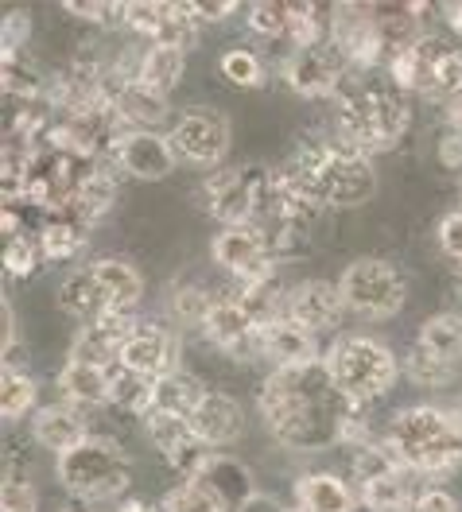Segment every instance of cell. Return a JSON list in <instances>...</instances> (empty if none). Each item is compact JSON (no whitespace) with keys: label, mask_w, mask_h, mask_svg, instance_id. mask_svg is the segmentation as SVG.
<instances>
[{"label":"cell","mask_w":462,"mask_h":512,"mask_svg":"<svg viewBox=\"0 0 462 512\" xmlns=\"http://www.w3.org/2000/svg\"><path fill=\"white\" fill-rule=\"evenodd\" d=\"M435 156H439V163H443L447 171H462V132L459 128H447V132L439 136Z\"/></svg>","instance_id":"cell-48"},{"label":"cell","mask_w":462,"mask_h":512,"mask_svg":"<svg viewBox=\"0 0 462 512\" xmlns=\"http://www.w3.org/2000/svg\"><path fill=\"white\" fill-rule=\"evenodd\" d=\"M439 249L462 264V206L451 210V214H443V222H439Z\"/></svg>","instance_id":"cell-46"},{"label":"cell","mask_w":462,"mask_h":512,"mask_svg":"<svg viewBox=\"0 0 462 512\" xmlns=\"http://www.w3.org/2000/svg\"><path fill=\"white\" fill-rule=\"evenodd\" d=\"M59 303H63L66 315H74V319L82 322V326H90V322H98V319H105V315H113V307H109V295H105V288H101L98 276L90 272V264L66 276L63 288H59Z\"/></svg>","instance_id":"cell-26"},{"label":"cell","mask_w":462,"mask_h":512,"mask_svg":"<svg viewBox=\"0 0 462 512\" xmlns=\"http://www.w3.org/2000/svg\"><path fill=\"white\" fill-rule=\"evenodd\" d=\"M424 43H428V55H431V74H435V94L447 97L462 90V51L459 47H451V43H443V39H435V35H424Z\"/></svg>","instance_id":"cell-38"},{"label":"cell","mask_w":462,"mask_h":512,"mask_svg":"<svg viewBox=\"0 0 462 512\" xmlns=\"http://www.w3.org/2000/svg\"><path fill=\"white\" fill-rule=\"evenodd\" d=\"M43 264H47V256L39 249V233H20V237L4 241V272H8V280H32Z\"/></svg>","instance_id":"cell-37"},{"label":"cell","mask_w":462,"mask_h":512,"mask_svg":"<svg viewBox=\"0 0 462 512\" xmlns=\"http://www.w3.org/2000/svg\"><path fill=\"white\" fill-rule=\"evenodd\" d=\"M412 512H459V501H455V497H451L443 485L428 481V485L420 489V497H416Z\"/></svg>","instance_id":"cell-47"},{"label":"cell","mask_w":462,"mask_h":512,"mask_svg":"<svg viewBox=\"0 0 462 512\" xmlns=\"http://www.w3.org/2000/svg\"><path fill=\"white\" fill-rule=\"evenodd\" d=\"M121 365L132 369V373H144V377L160 381V377L179 369V346H175V338L160 322L136 319L129 342H125V353H121Z\"/></svg>","instance_id":"cell-17"},{"label":"cell","mask_w":462,"mask_h":512,"mask_svg":"<svg viewBox=\"0 0 462 512\" xmlns=\"http://www.w3.org/2000/svg\"><path fill=\"white\" fill-rule=\"evenodd\" d=\"M268 179H272V167H261V163L218 167V171L202 183V202H206L210 218L222 222V229L253 225L257 214H261L264 194H268Z\"/></svg>","instance_id":"cell-7"},{"label":"cell","mask_w":462,"mask_h":512,"mask_svg":"<svg viewBox=\"0 0 462 512\" xmlns=\"http://www.w3.org/2000/svg\"><path fill=\"white\" fill-rule=\"evenodd\" d=\"M175 163L179 156L164 132H121L117 140V167L132 179H167Z\"/></svg>","instance_id":"cell-18"},{"label":"cell","mask_w":462,"mask_h":512,"mask_svg":"<svg viewBox=\"0 0 462 512\" xmlns=\"http://www.w3.org/2000/svg\"><path fill=\"white\" fill-rule=\"evenodd\" d=\"M32 35V12L28 8H12L0 24V55H20L24 39Z\"/></svg>","instance_id":"cell-45"},{"label":"cell","mask_w":462,"mask_h":512,"mask_svg":"<svg viewBox=\"0 0 462 512\" xmlns=\"http://www.w3.org/2000/svg\"><path fill=\"white\" fill-rule=\"evenodd\" d=\"M264 357L272 361V369H296V365H311L319 361L315 350V334L303 330L296 322L280 319L264 330Z\"/></svg>","instance_id":"cell-25"},{"label":"cell","mask_w":462,"mask_h":512,"mask_svg":"<svg viewBox=\"0 0 462 512\" xmlns=\"http://www.w3.org/2000/svg\"><path fill=\"white\" fill-rule=\"evenodd\" d=\"M218 66H222V74L230 78L233 86H241V90H257L268 78V66H264V59L253 47H230Z\"/></svg>","instance_id":"cell-39"},{"label":"cell","mask_w":462,"mask_h":512,"mask_svg":"<svg viewBox=\"0 0 462 512\" xmlns=\"http://www.w3.org/2000/svg\"><path fill=\"white\" fill-rule=\"evenodd\" d=\"M330 32H334V12L327 4H288V39L296 43V51L330 47Z\"/></svg>","instance_id":"cell-31"},{"label":"cell","mask_w":462,"mask_h":512,"mask_svg":"<svg viewBox=\"0 0 462 512\" xmlns=\"http://www.w3.org/2000/svg\"><path fill=\"white\" fill-rule=\"evenodd\" d=\"M63 512H90V509H86V501H74V505H66Z\"/></svg>","instance_id":"cell-54"},{"label":"cell","mask_w":462,"mask_h":512,"mask_svg":"<svg viewBox=\"0 0 462 512\" xmlns=\"http://www.w3.org/2000/svg\"><path fill=\"white\" fill-rule=\"evenodd\" d=\"M160 512H218V505L198 489L195 481H179L175 489H167Z\"/></svg>","instance_id":"cell-44"},{"label":"cell","mask_w":462,"mask_h":512,"mask_svg":"<svg viewBox=\"0 0 462 512\" xmlns=\"http://www.w3.org/2000/svg\"><path fill=\"white\" fill-rule=\"evenodd\" d=\"M167 140L179 163L222 167V160L230 156V121L226 113H214V109H187L171 121Z\"/></svg>","instance_id":"cell-10"},{"label":"cell","mask_w":462,"mask_h":512,"mask_svg":"<svg viewBox=\"0 0 462 512\" xmlns=\"http://www.w3.org/2000/svg\"><path fill=\"white\" fill-rule=\"evenodd\" d=\"M210 256L218 268L230 272L233 284H272L276 280V253L257 225L218 229L210 241Z\"/></svg>","instance_id":"cell-9"},{"label":"cell","mask_w":462,"mask_h":512,"mask_svg":"<svg viewBox=\"0 0 462 512\" xmlns=\"http://www.w3.org/2000/svg\"><path fill=\"white\" fill-rule=\"evenodd\" d=\"M424 485L428 481L420 474H412V470H393L385 478L358 485V501H362L365 512H412Z\"/></svg>","instance_id":"cell-22"},{"label":"cell","mask_w":462,"mask_h":512,"mask_svg":"<svg viewBox=\"0 0 462 512\" xmlns=\"http://www.w3.org/2000/svg\"><path fill=\"white\" fill-rule=\"evenodd\" d=\"M439 16H443V24H447L451 32L462 35V4H443V12H439Z\"/></svg>","instance_id":"cell-52"},{"label":"cell","mask_w":462,"mask_h":512,"mask_svg":"<svg viewBox=\"0 0 462 512\" xmlns=\"http://www.w3.org/2000/svg\"><path fill=\"white\" fill-rule=\"evenodd\" d=\"M334 125H338V140L373 156V152H385L404 140V132L412 128V105L396 86L346 78V86L338 90Z\"/></svg>","instance_id":"cell-4"},{"label":"cell","mask_w":462,"mask_h":512,"mask_svg":"<svg viewBox=\"0 0 462 512\" xmlns=\"http://www.w3.org/2000/svg\"><path fill=\"white\" fill-rule=\"evenodd\" d=\"M35 233H39V249H43L47 260H74L86 249V241H90V225L70 218V214L47 218Z\"/></svg>","instance_id":"cell-30"},{"label":"cell","mask_w":462,"mask_h":512,"mask_svg":"<svg viewBox=\"0 0 462 512\" xmlns=\"http://www.w3.org/2000/svg\"><path fill=\"white\" fill-rule=\"evenodd\" d=\"M264 427L288 450H327L342 443L350 400L327 373L323 357L296 369H272L257 396Z\"/></svg>","instance_id":"cell-1"},{"label":"cell","mask_w":462,"mask_h":512,"mask_svg":"<svg viewBox=\"0 0 462 512\" xmlns=\"http://www.w3.org/2000/svg\"><path fill=\"white\" fill-rule=\"evenodd\" d=\"M90 272L101 280V288L109 295V307L113 315H132L144 299V276L132 268L129 260H117V256H101L90 264Z\"/></svg>","instance_id":"cell-27"},{"label":"cell","mask_w":462,"mask_h":512,"mask_svg":"<svg viewBox=\"0 0 462 512\" xmlns=\"http://www.w3.org/2000/svg\"><path fill=\"white\" fill-rule=\"evenodd\" d=\"M113 202H117V171L90 163L86 175H82L78 187H74V198H70L66 214L86 225H98V218H105V214L113 210Z\"/></svg>","instance_id":"cell-23"},{"label":"cell","mask_w":462,"mask_h":512,"mask_svg":"<svg viewBox=\"0 0 462 512\" xmlns=\"http://www.w3.org/2000/svg\"><path fill=\"white\" fill-rule=\"evenodd\" d=\"M214 303H218V295L206 291L202 284H195V280H179L171 288V315L183 326H198L202 330L206 319H210V311H214Z\"/></svg>","instance_id":"cell-36"},{"label":"cell","mask_w":462,"mask_h":512,"mask_svg":"<svg viewBox=\"0 0 462 512\" xmlns=\"http://www.w3.org/2000/svg\"><path fill=\"white\" fill-rule=\"evenodd\" d=\"M245 512H288V509H284L276 497H268V493H257V501H253V505H249Z\"/></svg>","instance_id":"cell-53"},{"label":"cell","mask_w":462,"mask_h":512,"mask_svg":"<svg viewBox=\"0 0 462 512\" xmlns=\"http://www.w3.org/2000/svg\"><path fill=\"white\" fill-rule=\"evenodd\" d=\"M288 171L307 187V194L319 206H334V210H354L373 198L377 191V167L373 160L358 152L346 140H307L299 144Z\"/></svg>","instance_id":"cell-2"},{"label":"cell","mask_w":462,"mask_h":512,"mask_svg":"<svg viewBox=\"0 0 462 512\" xmlns=\"http://www.w3.org/2000/svg\"><path fill=\"white\" fill-rule=\"evenodd\" d=\"M206 392H210V388H202L191 373L175 369V373H167V377L156 381V412H171V416L191 419Z\"/></svg>","instance_id":"cell-34"},{"label":"cell","mask_w":462,"mask_h":512,"mask_svg":"<svg viewBox=\"0 0 462 512\" xmlns=\"http://www.w3.org/2000/svg\"><path fill=\"white\" fill-rule=\"evenodd\" d=\"M32 435L39 447L55 450V458L59 454H70L74 447H82L86 439H90V419L82 408H74V404H47V408H39L32 419Z\"/></svg>","instance_id":"cell-21"},{"label":"cell","mask_w":462,"mask_h":512,"mask_svg":"<svg viewBox=\"0 0 462 512\" xmlns=\"http://www.w3.org/2000/svg\"><path fill=\"white\" fill-rule=\"evenodd\" d=\"M396 458L404 470L420 474L424 481L451 478L462 470V416L451 408L416 404L396 412L389 423V435Z\"/></svg>","instance_id":"cell-3"},{"label":"cell","mask_w":462,"mask_h":512,"mask_svg":"<svg viewBox=\"0 0 462 512\" xmlns=\"http://www.w3.org/2000/svg\"><path fill=\"white\" fill-rule=\"evenodd\" d=\"M0 512H39V489L20 470H8L0 481Z\"/></svg>","instance_id":"cell-41"},{"label":"cell","mask_w":462,"mask_h":512,"mask_svg":"<svg viewBox=\"0 0 462 512\" xmlns=\"http://www.w3.org/2000/svg\"><path fill=\"white\" fill-rule=\"evenodd\" d=\"M296 505L307 512H358V489H350L334 474H307L296 481Z\"/></svg>","instance_id":"cell-28"},{"label":"cell","mask_w":462,"mask_h":512,"mask_svg":"<svg viewBox=\"0 0 462 512\" xmlns=\"http://www.w3.org/2000/svg\"><path fill=\"white\" fill-rule=\"evenodd\" d=\"M183 66H187V51L179 47H144L140 55V82L156 94H171L183 82Z\"/></svg>","instance_id":"cell-32"},{"label":"cell","mask_w":462,"mask_h":512,"mask_svg":"<svg viewBox=\"0 0 462 512\" xmlns=\"http://www.w3.org/2000/svg\"><path fill=\"white\" fill-rule=\"evenodd\" d=\"M237 8H241L237 0H206V4H195V16H198V24L206 28V24H222V20H230Z\"/></svg>","instance_id":"cell-49"},{"label":"cell","mask_w":462,"mask_h":512,"mask_svg":"<svg viewBox=\"0 0 462 512\" xmlns=\"http://www.w3.org/2000/svg\"><path fill=\"white\" fill-rule=\"evenodd\" d=\"M140 39H148V47H179L191 51L202 35V24L195 16V4H148L136 0L125 4V28Z\"/></svg>","instance_id":"cell-11"},{"label":"cell","mask_w":462,"mask_h":512,"mask_svg":"<svg viewBox=\"0 0 462 512\" xmlns=\"http://www.w3.org/2000/svg\"><path fill=\"white\" fill-rule=\"evenodd\" d=\"M284 78L299 97L319 101V97H338L346 86V63L334 47H307V51H292Z\"/></svg>","instance_id":"cell-15"},{"label":"cell","mask_w":462,"mask_h":512,"mask_svg":"<svg viewBox=\"0 0 462 512\" xmlns=\"http://www.w3.org/2000/svg\"><path fill=\"white\" fill-rule=\"evenodd\" d=\"M264 330L268 326H261L226 291L218 295L210 319L202 326V334L210 338V346L222 350L226 357H233V361H257V357H264Z\"/></svg>","instance_id":"cell-12"},{"label":"cell","mask_w":462,"mask_h":512,"mask_svg":"<svg viewBox=\"0 0 462 512\" xmlns=\"http://www.w3.org/2000/svg\"><path fill=\"white\" fill-rule=\"evenodd\" d=\"M191 481L218 505V512H245L257 501L253 470H249L241 458L226 454V450H214Z\"/></svg>","instance_id":"cell-13"},{"label":"cell","mask_w":462,"mask_h":512,"mask_svg":"<svg viewBox=\"0 0 462 512\" xmlns=\"http://www.w3.org/2000/svg\"><path fill=\"white\" fill-rule=\"evenodd\" d=\"M327 373L334 377V384L342 388V396L350 404H373L381 396H389L400 381V361L396 353L369 338V334H346L338 338L323 357Z\"/></svg>","instance_id":"cell-5"},{"label":"cell","mask_w":462,"mask_h":512,"mask_svg":"<svg viewBox=\"0 0 462 512\" xmlns=\"http://www.w3.org/2000/svg\"><path fill=\"white\" fill-rule=\"evenodd\" d=\"M59 392H63L66 404H74V408H105L109 392H113V369L66 361L63 369H59Z\"/></svg>","instance_id":"cell-24"},{"label":"cell","mask_w":462,"mask_h":512,"mask_svg":"<svg viewBox=\"0 0 462 512\" xmlns=\"http://www.w3.org/2000/svg\"><path fill=\"white\" fill-rule=\"evenodd\" d=\"M63 8L74 20H86L98 28H125V4H113V0H66Z\"/></svg>","instance_id":"cell-42"},{"label":"cell","mask_w":462,"mask_h":512,"mask_svg":"<svg viewBox=\"0 0 462 512\" xmlns=\"http://www.w3.org/2000/svg\"><path fill=\"white\" fill-rule=\"evenodd\" d=\"M144 431L152 439V447L171 462V470H179L183 481H191L202 470V462L214 454L195 435V423L187 416H171V412H152L144 419Z\"/></svg>","instance_id":"cell-14"},{"label":"cell","mask_w":462,"mask_h":512,"mask_svg":"<svg viewBox=\"0 0 462 512\" xmlns=\"http://www.w3.org/2000/svg\"><path fill=\"white\" fill-rule=\"evenodd\" d=\"M0 319H4V357H12V350H16V311H12V299L4 295V303H0Z\"/></svg>","instance_id":"cell-50"},{"label":"cell","mask_w":462,"mask_h":512,"mask_svg":"<svg viewBox=\"0 0 462 512\" xmlns=\"http://www.w3.org/2000/svg\"><path fill=\"white\" fill-rule=\"evenodd\" d=\"M416 346H420V350H428L431 357H439V361L459 365V361H462V315H459V311L431 315V319L420 326Z\"/></svg>","instance_id":"cell-33"},{"label":"cell","mask_w":462,"mask_h":512,"mask_svg":"<svg viewBox=\"0 0 462 512\" xmlns=\"http://www.w3.org/2000/svg\"><path fill=\"white\" fill-rule=\"evenodd\" d=\"M109 408H117L121 416L148 419L156 412V381L132 369H113V392H109Z\"/></svg>","instance_id":"cell-29"},{"label":"cell","mask_w":462,"mask_h":512,"mask_svg":"<svg viewBox=\"0 0 462 512\" xmlns=\"http://www.w3.org/2000/svg\"><path fill=\"white\" fill-rule=\"evenodd\" d=\"M129 454L117 439L109 435H90L82 447H74L70 454H59L55 458V474H59V485L74 501H117L125 497L129 489Z\"/></svg>","instance_id":"cell-6"},{"label":"cell","mask_w":462,"mask_h":512,"mask_svg":"<svg viewBox=\"0 0 462 512\" xmlns=\"http://www.w3.org/2000/svg\"><path fill=\"white\" fill-rule=\"evenodd\" d=\"M191 423H195V435L206 447L226 450L245 435V408L233 400L230 392H206Z\"/></svg>","instance_id":"cell-20"},{"label":"cell","mask_w":462,"mask_h":512,"mask_svg":"<svg viewBox=\"0 0 462 512\" xmlns=\"http://www.w3.org/2000/svg\"><path fill=\"white\" fill-rule=\"evenodd\" d=\"M404 377L412 384H420V388H447V384L455 381V365L431 357V353L420 350V346H412V353L404 357Z\"/></svg>","instance_id":"cell-40"},{"label":"cell","mask_w":462,"mask_h":512,"mask_svg":"<svg viewBox=\"0 0 462 512\" xmlns=\"http://www.w3.org/2000/svg\"><path fill=\"white\" fill-rule=\"evenodd\" d=\"M346 307V295L338 288V280H303L288 291V322H296L311 334H323L330 326L342 322Z\"/></svg>","instance_id":"cell-16"},{"label":"cell","mask_w":462,"mask_h":512,"mask_svg":"<svg viewBox=\"0 0 462 512\" xmlns=\"http://www.w3.org/2000/svg\"><path fill=\"white\" fill-rule=\"evenodd\" d=\"M439 105H443V121H447V128H459L462 132V90L439 97Z\"/></svg>","instance_id":"cell-51"},{"label":"cell","mask_w":462,"mask_h":512,"mask_svg":"<svg viewBox=\"0 0 462 512\" xmlns=\"http://www.w3.org/2000/svg\"><path fill=\"white\" fill-rule=\"evenodd\" d=\"M35 400H39L35 377H28L24 369H16L12 361H4V369H0V416L8 419V423L32 416Z\"/></svg>","instance_id":"cell-35"},{"label":"cell","mask_w":462,"mask_h":512,"mask_svg":"<svg viewBox=\"0 0 462 512\" xmlns=\"http://www.w3.org/2000/svg\"><path fill=\"white\" fill-rule=\"evenodd\" d=\"M109 113L125 132H156L167 121V97L148 90L144 82L109 78Z\"/></svg>","instance_id":"cell-19"},{"label":"cell","mask_w":462,"mask_h":512,"mask_svg":"<svg viewBox=\"0 0 462 512\" xmlns=\"http://www.w3.org/2000/svg\"><path fill=\"white\" fill-rule=\"evenodd\" d=\"M338 288L346 295V307L365 319H393L408 303V280L400 276V268L377 256H362L346 264L338 276Z\"/></svg>","instance_id":"cell-8"},{"label":"cell","mask_w":462,"mask_h":512,"mask_svg":"<svg viewBox=\"0 0 462 512\" xmlns=\"http://www.w3.org/2000/svg\"><path fill=\"white\" fill-rule=\"evenodd\" d=\"M245 24H249V32L261 35V39H288V4H272V0L253 4Z\"/></svg>","instance_id":"cell-43"},{"label":"cell","mask_w":462,"mask_h":512,"mask_svg":"<svg viewBox=\"0 0 462 512\" xmlns=\"http://www.w3.org/2000/svg\"><path fill=\"white\" fill-rule=\"evenodd\" d=\"M288 512H307V509H299V505H292V509H288Z\"/></svg>","instance_id":"cell-55"}]
</instances>
